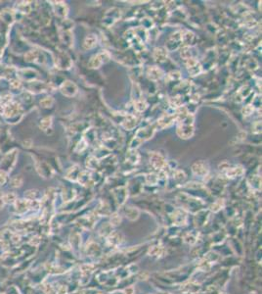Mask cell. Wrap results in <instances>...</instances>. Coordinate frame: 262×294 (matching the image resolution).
Masks as SVG:
<instances>
[{
  "label": "cell",
  "mask_w": 262,
  "mask_h": 294,
  "mask_svg": "<svg viewBox=\"0 0 262 294\" xmlns=\"http://www.w3.org/2000/svg\"><path fill=\"white\" fill-rule=\"evenodd\" d=\"M11 102V94L9 93H4L3 95L0 96V106H6L8 105L9 103Z\"/></svg>",
  "instance_id": "e0dca14e"
},
{
  "label": "cell",
  "mask_w": 262,
  "mask_h": 294,
  "mask_svg": "<svg viewBox=\"0 0 262 294\" xmlns=\"http://www.w3.org/2000/svg\"><path fill=\"white\" fill-rule=\"evenodd\" d=\"M96 42H97V38L93 34H91V35L87 36V38H85L84 43H83V46L86 49H91L93 47H95Z\"/></svg>",
  "instance_id": "7c38bea8"
},
{
  "label": "cell",
  "mask_w": 262,
  "mask_h": 294,
  "mask_svg": "<svg viewBox=\"0 0 262 294\" xmlns=\"http://www.w3.org/2000/svg\"><path fill=\"white\" fill-rule=\"evenodd\" d=\"M32 201H28V200H16L15 202V208L16 211L18 213H24L26 211H27L32 207Z\"/></svg>",
  "instance_id": "52a82bcc"
},
{
  "label": "cell",
  "mask_w": 262,
  "mask_h": 294,
  "mask_svg": "<svg viewBox=\"0 0 262 294\" xmlns=\"http://www.w3.org/2000/svg\"><path fill=\"white\" fill-rule=\"evenodd\" d=\"M163 71L159 69L158 67H156V66H154V67H151V68L148 70V77H149V79H151L152 80H158V79H159L163 77Z\"/></svg>",
  "instance_id": "9c48e42d"
},
{
  "label": "cell",
  "mask_w": 262,
  "mask_h": 294,
  "mask_svg": "<svg viewBox=\"0 0 262 294\" xmlns=\"http://www.w3.org/2000/svg\"><path fill=\"white\" fill-rule=\"evenodd\" d=\"M52 124V117H45L40 122V128L43 130H46Z\"/></svg>",
  "instance_id": "2e32d148"
},
{
  "label": "cell",
  "mask_w": 262,
  "mask_h": 294,
  "mask_svg": "<svg viewBox=\"0 0 262 294\" xmlns=\"http://www.w3.org/2000/svg\"><path fill=\"white\" fill-rule=\"evenodd\" d=\"M3 199H4V202L5 203H15L16 202V195L14 193H7L5 195H3Z\"/></svg>",
  "instance_id": "d6986e66"
},
{
  "label": "cell",
  "mask_w": 262,
  "mask_h": 294,
  "mask_svg": "<svg viewBox=\"0 0 262 294\" xmlns=\"http://www.w3.org/2000/svg\"><path fill=\"white\" fill-rule=\"evenodd\" d=\"M38 56H39V53L37 52V51L31 50L25 55V59H26V61H27V62H35L36 59L38 58Z\"/></svg>",
  "instance_id": "5bb4252c"
},
{
  "label": "cell",
  "mask_w": 262,
  "mask_h": 294,
  "mask_svg": "<svg viewBox=\"0 0 262 294\" xmlns=\"http://www.w3.org/2000/svg\"><path fill=\"white\" fill-rule=\"evenodd\" d=\"M21 111V107L17 103H9L4 107V114L6 117H13Z\"/></svg>",
  "instance_id": "8992f818"
},
{
  "label": "cell",
  "mask_w": 262,
  "mask_h": 294,
  "mask_svg": "<svg viewBox=\"0 0 262 294\" xmlns=\"http://www.w3.org/2000/svg\"><path fill=\"white\" fill-rule=\"evenodd\" d=\"M53 103H54V100L52 97H45L44 99H42L40 101V105L44 108H49L52 106Z\"/></svg>",
  "instance_id": "ffe728a7"
},
{
  "label": "cell",
  "mask_w": 262,
  "mask_h": 294,
  "mask_svg": "<svg viewBox=\"0 0 262 294\" xmlns=\"http://www.w3.org/2000/svg\"><path fill=\"white\" fill-rule=\"evenodd\" d=\"M23 185V178L21 175H16L11 180V185L13 187H20Z\"/></svg>",
  "instance_id": "ac0fdd59"
},
{
  "label": "cell",
  "mask_w": 262,
  "mask_h": 294,
  "mask_svg": "<svg viewBox=\"0 0 262 294\" xmlns=\"http://www.w3.org/2000/svg\"><path fill=\"white\" fill-rule=\"evenodd\" d=\"M193 172L196 175H205L207 173V168L205 165V163H202V162H198V163H196L193 166Z\"/></svg>",
  "instance_id": "30bf717a"
},
{
  "label": "cell",
  "mask_w": 262,
  "mask_h": 294,
  "mask_svg": "<svg viewBox=\"0 0 262 294\" xmlns=\"http://www.w3.org/2000/svg\"><path fill=\"white\" fill-rule=\"evenodd\" d=\"M146 103L145 102H143V101H139V102H137L136 103V105H135V109L137 110V111H139V112H142V111H144L145 109H146Z\"/></svg>",
  "instance_id": "603a6c76"
},
{
  "label": "cell",
  "mask_w": 262,
  "mask_h": 294,
  "mask_svg": "<svg viewBox=\"0 0 262 294\" xmlns=\"http://www.w3.org/2000/svg\"><path fill=\"white\" fill-rule=\"evenodd\" d=\"M150 163L155 169H162L164 166L165 162L161 154L154 153V154H152V156L150 158Z\"/></svg>",
  "instance_id": "5b68a950"
},
{
  "label": "cell",
  "mask_w": 262,
  "mask_h": 294,
  "mask_svg": "<svg viewBox=\"0 0 262 294\" xmlns=\"http://www.w3.org/2000/svg\"><path fill=\"white\" fill-rule=\"evenodd\" d=\"M243 172L244 171L242 170V168L238 167V168H234V169H231V170H229L227 175H230V176H236L237 175H242Z\"/></svg>",
  "instance_id": "7402d4cb"
},
{
  "label": "cell",
  "mask_w": 262,
  "mask_h": 294,
  "mask_svg": "<svg viewBox=\"0 0 262 294\" xmlns=\"http://www.w3.org/2000/svg\"><path fill=\"white\" fill-rule=\"evenodd\" d=\"M55 7H56V9H55V11H56V14L58 15V16H61V17H65L66 15H67V10H66V5L65 4H60V3H57V5H55Z\"/></svg>",
  "instance_id": "9a60e30c"
},
{
  "label": "cell",
  "mask_w": 262,
  "mask_h": 294,
  "mask_svg": "<svg viewBox=\"0 0 262 294\" xmlns=\"http://www.w3.org/2000/svg\"><path fill=\"white\" fill-rule=\"evenodd\" d=\"M129 154H130V155H132V157L128 155V157H127L128 161L130 162L131 164H137L138 161H139V155L137 154V152L135 150H133L132 153H129Z\"/></svg>",
  "instance_id": "44dd1931"
},
{
  "label": "cell",
  "mask_w": 262,
  "mask_h": 294,
  "mask_svg": "<svg viewBox=\"0 0 262 294\" xmlns=\"http://www.w3.org/2000/svg\"><path fill=\"white\" fill-rule=\"evenodd\" d=\"M181 122L182 123H181L180 127L178 128V130H177L178 134L183 138L191 137L193 135V132H194V128H193L194 119H193V117L188 115Z\"/></svg>",
  "instance_id": "6da1fadb"
},
{
  "label": "cell",
  "mask_w": 262,
  "mask_h": 294,
  "mask_svg": "<svg viewBox=\"0 0 262 294\" xmlns=\"http://www.w3.org/2000/svg\"><path fill=\"white\" fill-rule=\"evenodd\" d=\"M154 56L156 58V60H158L159 62L164 61L165 58H166V50L163 49V48H157L155 50Z\"/></svg>",
  "instance_id": "4fadbf2b"
},
{
  "label": "cell",
  "mask_w": 262,
  "mask_h": 294,
  "mask_svg": "<svg viewBox=\"0 0 262 294\" xmlns=\"http://www.w3.org/2000/svg\"><path fill=\"white\" fill-rule=\"evenodd\" d=\"M136 122H137V120L134 116H128L126 119L123 121L122 126L127 129H132L136 126V124H137Z\"/></svg>",
  "instance_id": "8fae6325"
},
{
  "label": "cell",
  "mask_w": 262,
  "mask_h": 294,
  "mask_svg": "<svg viewBox=\"0 0 262 294\" xmlns=\"http://www.w3.org/2000/svg\"><path fill=\"white\" fill-rule=\"evenodd\" d=\"M61 91L66 96H74L77 92V87L71 82H66L61 86Z\"/></svg>",
  "instance_id": "3957f363"
},
{
  "label": "cell",
  "mask_w": 262,
  "mask_h": 294,
  "mask_svg": "<svg viewBox=\"0 0 262 294\" xmlns=\"http://www.w3.org/2000/svg\"><path fill=\"white\" fill-rule=\"evenodd\" d=\"M7 180V175L0 170V185H3Z\"/></svg>",
  "instance_id": "cb8c5ba5"
},
{
  "label": "cell",
  "mask_w": 262,
  "mask_h": 294,
  "mask_svg": "<svg viewBox=\"0 0 262 294\" xmlns=\"http://www.w3.org/2000/svg\"><path fill=\"white\" fill-rule=\"evenodd\" d=\"M154 128L153 127H147V128H144V129H140L136 132V135L134 137V139L132 141H136L137 142V146L138 144H140L142 141H145L147 140V139L151 138V136H153L154 134Z\"/></svg>",
  "instance_id": "7a4b0ae2"
},
{
  "label": "cell",
  "mask_w": 262,
  "mask_h": 294,
  "mask_svg": "<svg viewBox=\"0 0 262 294\" xmlns=\"http://www.w3.org/2000/svg\"><path fill=\"white\" fill-rule=\"evenodd\" d=\"M105 53L102 52V53H99V54L95 55L94 57H92L90 62H89V67L92 68V69L99 68L100 66L104 63V55H105Z\"/></svg>",
  "instance_id": "ba28073f"
},
{
  "label": "cell",
  "mask_w": 262,
  "mask_h": 294,
  "mask_svg": "<svg viewBox=\"0 0 262 294\" xmlns=\"http://www.w3.org/2000/svg\"><path fill=\"white\" fill-rule=\"evenodd\" d=\"M187 67L189 68V72L191 73L192 76H196V75H198V74H200L201 71V67L200 66L199 62L196 61V59H194V58L188 59Z\"/></svg>",
  "instance_id": "277c9868"
},
{
  "label": "cell",
  "mask_w": 262,
  "mask_h": 294,
  "mask_svg": "<svg viewBox=\"0 0 262 294\" xmlns=\"http://www.w3.org/2000/svg\"><path fill=\"white\" fill-rule=\"evenodd\" d=\"M11 87L12 88L21 87V83L19 82V80H17V79H14V80H12V83H11Z\"/></svg>",
  "instance_id": "d4e9b609"
},
{
  "label": "cell",
  "mask_w": 262,
  "mask_h": 294,
  "mask_svg": "<svg viewBox=\"0 0 262 294\" xmlns=\"http://www.w3.org/2000/svg\"><path fill=\"white\" fill-rule=\"evenodd\" d=\"M5 205V202H4V199H3V196H0V210H1Z\"/></svg>",
  "instance_id": "484cf974"
}]
</instances>
